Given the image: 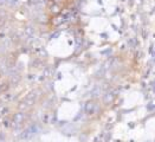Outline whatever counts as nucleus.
Returning a JSON list of instances; mask_svg holds the SVG:
<instances>
[{"instance_id":"f257e3e1","label":"nucleus","mask_w":155,"mask_h":142,"mask_svg":"<svg viewBox=\"0 0 155 142\" xmlns=\"http://www.w3.org/2000/svg\"><path fill=\"white\" fill-rule=\"evenodd\" d=\"M37 131H38L37 126L32 124L31 127L26 128V129H24L20 133V139H21V140H28V139H31L32 136H35V135L37 134Z\"/></svg>"},{"instance_id":"f03ea898","label":"nucleus","mask_w":155,"mask_h":142,"mask_svg":"<svg viewBox=\"0 0 155 142\" xmlns=\"http://www.w3.org/2000/svg\"><path fill=\"white\" fill-rule=\"evenodd\" d=\"M24 118H25V115H24L21 111H18V113H15V114H14V116H13L12 124H11V127H17V126L21 124V123H23V121H24Z\"/></svg>"},{"instance_id":"7ed1b4c3","label":"nucleus","mask_w":155,"mask_h":142,"mask_svg":"<svg viewBox=\"0 0 155 142\" xmlns=\"http://www.w3.org/2000/svg\"><path fill=\"white\" fill-rule=\"evenodd\" d=\"M20 79H21V76H20V74L18 72V71H12L11 72V76H10V83L12 84V85H17L19 82H20Z\"/></svg>"},{"instance_id":"20e7f679","label":"nucleus","mask_w":155,"mask_h":142,"mask_svg":"<svg viewBox=\"0 0 155 142\" xmlns=\"http://www.w3.org/2000/svg\"><path fill=\"white\" fill-rule=\"evenodd\" d=\"M50 11H51L52 14H54V15H58L61 11H62V6L61 5H58V4H53L51 7H50Z\"/></svg>"},{"instance_id":"39448f33","label":"nucleus","mask_w":155,"mask_h":142,"mask_svg":"<svg viewBox=\"0 0 155 142\" xmlns=\"http://www.w3.org/2000/svg\"><path fill=\"white\" fill-rule=\"evenodd\" d=\"M0 98H1V101H4V102H8V101L12 100V95L8 94V92H5V94H1Z\"/></svg>"},{"instance_id":"423d86ee","label":"nucleus","mask_w":155,"mask_h":142,"mask_svg":"<svg viewBox=\"0 0 155 142\" xmlns=\"http://www.w3.org/2000/svg\"><path fill=\"white\" fill-rule=\"evenodd\" d=\"M63 20H62V17H58V15H56L54 18H53V20H52V23L54 24V25H57V24H61Z\"/></svg>"},{"instance_id":"0eeeda50","label":"nucleus","mask_w":155,"mask_h":142,"mask_svg":"<svg viewBox=\"0 0 155 142\" xmlns=\"http://www.w3.org/2000/svg\"><path fill=\"white\" fill-rule=\"evenodd\" d=\"M7 89H8V84H4L2 87L0 85V92H1V94H2L4 91H6Z\"/></svg>"},{"instance_id":"6e6552de","label":"nucleus","mask_w":155,"mask_h":142,"mask_svg":"<svg viewBox=\"0 0 155 142\" xmlns=\"http://www.w3.org/2000/svg\"><path fill=\"white\" fill-rule=\"evenodd\" d=\"M25 32H26V35H31V33H33V28H32V27H26Z\"/></svg>"},{"instance_id":"1a4fd4ad","label":"nucleus","mask_w":155,"mask_h":142,"mask_svg":"<svg viewBox=\"0 0 155 142\" xmlns=\"http://www.w3.org/2000/svg\"><path fill=\"white\" fill-rule=\"evenodd\" d=\"M4 127H6V128L11 127V124H10V121H8V120H5V121H4Z\"/></svg>"},{"instance_id":"9d476101","label":"nucleus","mask_w":155,"mask_h":142,"mask_svg":"<svg viewBox=\"0 0 155 142\" xmlns=\"http://www.w3.org/2000/svg\"><path fill=\"white\" fill-rule=\"evenodd\" d=\"M7 111H8V109H7V108H4V109L0 110V114H1V115H5Z\"/></svg>"},{"instance_id":"9b49d317","label":"nucleus","mask_w":155,"mask_h":142,"mask_svg":"<svg viewBox=\"0 0 155 142\" xmlns=\"http://www.w3.org/2000/svg\"><path fill=\"white\" fill-rule=\"evenodd\" d=\"M26 108V103L25 102H23V103L19 104V109H25Z\"/></svg>"},{"instance_id":"f8f14e48","label":"nucleus","mask_w":155,"mask_h":142,"mask_svg":"<svg viewBox=\"0 0 155 142\" xmlns=\"http://www.w3.org/2000/svg\"><path fill=\"white\" fill-rule=\"evenodd\" d=\"M4 38H5V33H0V39L2 40Z\"/></svg>"},{"instance_id":"ddd939ff","label":"nucleus","mask_w":155,"mask_h":142,"mask_svg":"<svg viewBox=\"0 0 155 142\" xmlns=\"http://www.w3.org/2000/svg\"><path fill=\"white\" fill-rule=\"evenodd\" d=\"M0 139H4V135L2 134H0Z\"/></svg>"},{"instance_id":"4468645a","label":"nucleus","mask_w":155,"mask_h":142,"mask_svg":"<svg viewBox=\"0 0 155 142\" xmlns=\"http://www.w3.org/2000/svg\"><path fill=\"white\" fill-rule=\"evenodd\" d=\"M0 77H1V71H0Z\"/></svg>"}]
</instances>
